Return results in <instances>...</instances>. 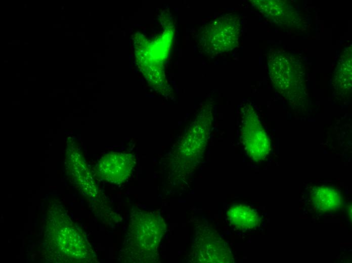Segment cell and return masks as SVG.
I'll return each instance as SVG.
<instances>
[{
	"instance_id": "1",
	"label": "cell",
	"mask_w": 352,
	"mask_h": 263,
	"mask_svg": "<svg viewBox=\"0 0 352 263\" xmlns=\"http://www.w3.org/2000/svg\"><path fill=\"white\" fill-rule=\"evenodd\" d=\"M166 231V225L157 211L137 209L131 214L122 250L123 261L154 262L158 248Z\"/></svg>"
},
{
	"instance_id": "2",
	"label": "cell",
	"mask_w": 352,
	"mask_h": 263,
	"mask_svg": "<svg viewBox=\"0 0 352 263\" xmlns=\"http://www.w3.org/2000/svg\"><path fill=\"white\" fill-rule=\"evenodd\" d=\"M269 69L275 87L285 99L292 103L305 99V72L299 59L284 51H275L270 55Z\"/></svg>"
},
{
	"instance_id": "3",
	"label": "cell",
	"mask_w": 352,
	"mask_h": 263,
	"mask_svg": "<svg viewBox=\"0 0 352 263\" xmlns=\"http://www.w3.org/2000/svg\"><path fill=\"white\" fill-rule=\"evenodd\" d=\"M241 140L250 158L255 162L268 155L270 142L255 110L249 104L241 109Z\"/></svg>"
},
{
	"instance_id": "4",
	"label": "cell",
	"mask_w": 352,
	"mask_h": 263,
	"mask_svg": "<svg viewBox=\"0 0 352 263\" xmlns=\"http://www.w3.org/2000/svg\"><path fill=\"white\" fill-rule=\"evenodd\" d=\"M240 23L237 17H223L205 26L201 34V43L208 52L218 53L237 46Z\"/></svg>"
},
{
	"instance_id": "5",
	"label": "cell",
	"mask_w": 352,
	"mask_h": 263,
	"mask_svg": "<svg viewBox=\"0 0 352 263\" xmlns=\"http://www.w3.org/2000/svg\"><path fill=\"white\" fill-rule=\"evenodd\" d=\"M136 164L134 155L130 153L111 152L104 155L96 166V172L101 180L119 184L130 176Z\"/></svg>"
},
{
	"instance_id": "6",
	"label": "cell",
	"mask_w": 352,
	"mask_h": 263,
	"mask_svg": "<svg viewBox=\"0 0 352 263\" xmlns=\"http://www.w3.org/2000/svg\"><path fill=\"white\" fill-rule=\"evenodd\" d=\"M197 236L194 244L195 260L199 262H230L232 253L225 242L214 233L204 231Z\"/></svg>"
},
{
	"instance_id": "7",
	"label": "cell",
	"mask_w": 352,
	"mask_h": 263,
	"mask_svg": "<svg viewBox=\"0 0 352 263\" xmlns=\"http://www.w3.org/2000/svg\"><path fill=\"white\" fill-rule=\"evenodd\" d=\"M212 118H207L203 113L189 129L181 146L179 148V156L190 160H198L205 148L211 125Z\"/></svg>"
},
{
	"instance_id": "8",
	"label": "cell",
	"mask_w": 352,
	"mask_h": 263,
	"mask_svg": "<svg viewBox=\"0 0 352 263\" xmlns=\"http://www.w3.org/2000/svg\"><path fill=\"white\" fill-rule=\"evenodd\" d=\"M255 7L267 18L286 26L299 22L300 14L295 6L286 1H254Z\"/></svg>"
},
{
	"instance_id": "9",
	"label": "cell",
	"mask_w": 352,
	"mask_h": 263,
	"mask_svg": "<svg viewBox=\"0 0 352 263\" xmlns=\"http://www.w3.org/2000/svg\"><path fill=\"white\" fill-rule=\"evenodd\" d=\"M227 216L231 224L242 230L254 228L259 223L257 212L249 207L242 204L231 206L227 211Z\"/></svg>"
},
{
	"instance_id": "10",
	"label": "cell",
	"mask_w": 352,
	"mask_h": 263,
	"mask_svg": "<svg viewBox=\"0 0 352 263\" xmlns=\"http://www.w3.org/2000/svg\"><path fill=\"white\" fill-rule=\"evenodd\" d=\"M333 85L340 95H347L351 87V49L341 55L333 78Z\"/></svg>"
},
{
	"instance_id": "11",
	"label": "cell",
	"mask_w": 352,
	"mask_h": 263,
	"mask_svg": "<svg viewBox=\"0 0 352 263\" xmlns=\"http://www.w3.org/2000/svg\"><path fill=\"white\" fill-rule=\"evenodd\" d=\"M340 195L334 189L318 187L312 193V200L317 207L321 210L331 211L340 205Z\"/></svg>"
}]
</instances>
